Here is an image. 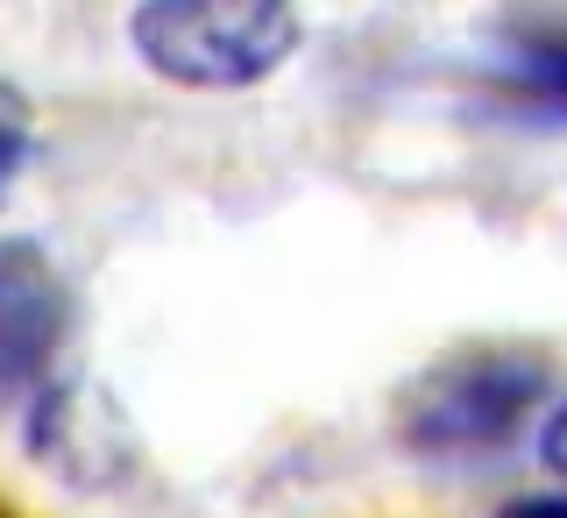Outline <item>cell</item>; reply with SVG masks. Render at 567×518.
<instances>
[{
    "label": "cell",
    "mask_w": 567,
    "mask_h": 518,
    "mask_svg": "<svg viewBox=\"0 0 567 518\" xmlns=\"http://www.w3.org/2000/svg\"><path fill=\"white\" fill-rule=\"evenodd\" d=\"M29 142H35V106H29L22 85H8V93H0V177H8V185L29 171Z\"/></svg>",
    "instance_id": "obj_6"
},
{
    "label": "cell",
    "mask_w": 567,
    "mask_h": 518,
    "mask_svg": "<svg viewBox=\"0 0 567 518\" xmlns=\"http://www.w3.org/2000/svg\"><path fill=\"white\" fill-rule=\"evenodd\" d=\"M546 390H554V363L539 348H461L404 390L398 440L425 461L496 455L546 405Z\"/></svg>",
    "instance_id": "obj_2"
},
{
    "label": "cell",
    "mask_w": 567,
    "mask_h": 518,
    "mask_svg": "<svg viewBox=\"0 0 567 518\" xmlns=\"http://www.w3.org/2000/svg\"><path fill=\"white\" fill-rule=\"evenodd\" d=\"M489 79L504 85L525 114L567 129V22H504L496 29Z\"/></svg>",
    "instance_id": "obj_5"
},
{
    "label": "cell",
    "mask_w": 567,
    "mask_h": 518,
    "mask_svg": "<svg viewBox=\"0 0 567 518\" xmlns=\"http://www.w3.org/2000/svg\"><path fill=\"white\" fill-rule=\"evenodd\" d=\"M71 327V292L58 263L43 256V242L14 235L0 256V384L14 405H29L50 384V355L64 348Z\"/></svg>",
    "instance_id": "obj_3"
},
{
    "label": "cell",
    "mask_w": 567,
    "mask_h": 518,
    "mask_svg": "<svg viewBox=\"0 0 567 518\" xmlns=\"http://www.w3.org/2000/svg\"><path fill=\"white\" fill-rule=\"evenodd\" d=\"M539 461L554 476H567V398L546 405V419H539Z\"/></svg>",
    "instance_id": "obj_7"
},
{
    "label": "cell",
    "mask_w": 567,
    "mask_h": 518,
    "mask_svg": "<svg viewBox=\"0 0 567 518\" xmlns=\"http://www.w3.org/2000/svg\"><path fill=\"white\" fill-rule=\"evenodd\" d=\"M306 43L298 0H135L128 50L177 93H248L270 85Z\"/></svg>",
    "instance_id": "obj_1"
},
{
    "label": "cell",
    "mask_w": 567,
    "mask_h": 518,
    "mask_svg": "<svg viewBox=\"0 0 567 518\" xmlns=\"http://www.w3.org/2000/svg\"><path fill=\"white\" fill-rule=\"evenodd\" d=\"M22 440H29L35 461L93 484L85 461H106V469H114V455H121V413L85 384H43L22 405Z\"/></svg>",
    "instance_id": "obj_4"
},
{
    "label": "cell",
    "mask_w": 567,
    "mask_h": 518,
    "mask_svg": "<svg viewBox=\"0 0 567 518\" xmlns=\"http://www.w3.org/2000/svg\"><path fill=\"white\" fill-rule=\"evenodd\" d=\"M496 518H567V490H539V497H511Z\"/></svg>",
    "instance_id": "obj_8"
}]
</instances>
